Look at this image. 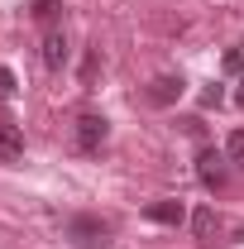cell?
<instances>
[{"mask_svg":"<svg viewBox=\"0 0 244 249\" xmlns=\"http://www.w3.org/2000/svg\"><path fill=\"white\" fill-rule=\"evenodd\" d=\"M62 235L72 240L77 249H110V225L101 216H72L62 225Z\"/></svg>","mask_w":244,"mask_h":249,"instance_id":"1","label":"cell"},{"mask_svg":"<svg viewBox=\"0 0 244 249\" xmlns=\"http://www.w3.org/2000/svg\"><path fill=\"white\" fill-rule=\"evenodd\" d=\"M105 134H110V124H105V115H96V110L77 115V124H72V139H77V149H82V154H101Z\"/></svg>","mask_w":244,"mask_h":249,"instance_id":"2","label":"cell"},{"mask_svg":"<svg viewBox=\"0 0 244 249\" xmlns=\"http://www.w3.org/2000/svg\"><path fill=\"white\" fill-rule=\"evenodd\" d=\"M225 163H230L225 154H215V149H201V158H196V178H201L206 187H225Z\"/></svg>","mask_w":244,"mask_h":249,"instance_id":"3","label":"cell"},{"mask_svg":"<svg viewBox=\"0 0 244 249\" xmlns=\"http://www.w3.org/2000/svg\"><path fill=\"white\" fill-rule=\"evenodd\" d=\"M19 154H24V129L10 120V115H0V158H5V163H15Z\"/></svg>","mask_w":244,"mask_h":249,"instance_id":"4","label":"cell"},{"mask_svg":"<svg viewBox=\"0 0 244 249\" xmlns=\"http://www.w3.org/2000/svg\"><path fill=\"white\" fill-rule=\"evenodd\" d=\"M149 101H153V106L182 101V77H153V82H149Z\"/></svg>","mask_w":244,"mask_h":249,"instance_id":"5","label":"cell"},{"mask_svg":"<svg viewBox=\"0 0 244 249\" xmlns=\"http://www.w3.org/2000/svg\"><path fill=\"white\" fill-rule=\"evenodd\" d=\"M144 216L158 220V225H182V220H187V206H182V201H149Z\"/></svg>","mask_w":244,"mask_h":249,"instance_id":"6","label":"cell"},{"mask_svg":"<svg viewBox=\"0 0 244 249\" xmlns=\"http://www.w3.org/2000/svg\"><path fill=\"white\" fill-rule=\"evenodd\" d=\"M43 62H48V67H62V62H67V38H62V29L43 34Z\"/></svg>","mask_w":244,"mask_h":249,"instance_id":"7","label":"cell"},{"mask_svg":"<svg viewBox=\"0 0 244 249\" xmlns=\"http://www.w3.org/2000/svg\"><path fill=\"white\" fill-rule=\"evenodd\" d=\"M192 225H196V235H201V240H211V235H215V211H211V206H201V211L192 216Z\"/></svg>","mask_w":244,"mask_h":249,"instance_id":"8","label":"cell"},{"mask_svg":"<svg viewBox=\"0 0 244 249\" xmlns=\"http://www.w3.org/2000/svg\"><path fill=\"white\" fill-rule=\"evenodd\" d=\"M225 158H230L235 168H244V129H235V134L225 139Z\"/></svg>","mask_w":244,"mask_h":249,"instance_id":"9","label":"cell"},{"mask_svg":"<svg viewBox=\"0 0 244 249\" xmlns=\"http://www.w3.org/2000/svg\"><path fill=\"white\" fill-rule=\"evenodd\" d=\"M58 10H62V0H34V19H38V24H53Z\"/></svg>","mask_w":244,"mask_h":249,"instance_id":"10","label":"cell"},{"mask_svg":"<svg viewBox=\"0 0 244 249\" xmlns=\"http://www.w3.org/2000/svg\"><path fill=\"white\" fill-rule=\"evenodd\" d=\"M225 72H244V43H235V48L225 53Z\"/></svg>","mask_w":244,"mask_h":249,"instance_id":"11","label":"cell"},{"mask_svg":"<svg viewBox=\"0 0 244 249\" xmlns=\"http://www.w3.org/2000/svg\"><path fill=\"white\" fill-rule=\"evenodd\" d=\"M15 87H19V82H15V72H10V67H0V101H10Z\"/></svg>","mask_w":244,"mask_h":249,"instance_id":"12","label":"cell"},{"mask_svg":"<svg viewBox=\"0 0 244 249\" xmlns=\"http://www.w3.org/2000/svg\"><path fill=\"white\" fill-rule=\"evenodd\" d=\"M235 101H240V106H244V82H240V91H235Z\"/></svg>","mask_w":244,"mask_h":249,"instance_id":"13","label":"cell"}]
</instances>
